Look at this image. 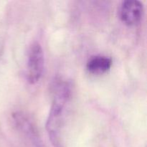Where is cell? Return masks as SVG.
Returning <instances> with one entry per match:
<instances>
[{
    "mask_svg": "<svg viewBox=\"0 0 147 147\" xmlns=\"http://www.w3.org/2000/svg\"><path fill=\"white\" fill-rule=\"evenodd\" d=\"M44 69V53L39 43L32 45L27 58V80L31 84L40 80Z\"/></svg>",
    "mask_w": 147,
    "mask_h": 147,
    "instance_id": "obj_2",
    "label": "cell"
},
{
    "mask_svg": "<svg viewBox=\"0 0 147 147\" xmlns=\"http://www.w3.org/2000/svg\"><path fill=\"white\" fill-rule=\"evenodd\" d=\"M112 60L107 56L96 55L90 57L87 62L86 68L89 73L94 75H101L110 70Z\"/></svg>",
    "mask_w": 147,
    "mask_h": 147,
    "instance_id": "obj_5",
    "label": "cell"
},
{
    "mask_svg": "<svg viewBox=\"0 0 147 147\" xmlns=\"http://www.w3.org/2000/svg\"><path fill=\"white\" fill-rule=\"evenodd\" d=\"M144 14V6L138 0H126L120 7V18L127 26H134L140 22Z\"/></svg>",
    "mask_w": 147,
    "mask_h": 147,
    "instance_id": "obj_3",
    "label": "cell"
},
{
    "mask_svg": "<svg viewBox=\"0 0 147 147\" xmlns=\"http://www.w3.org/2000/svg\"><path fill=\"white\" fill-rule=\"evenodd\" d=\"M12 116L16 127L18 130L36 147H42L38 132L36 130L33 122L31 121V119L21 112L14 113Z\"/></svg>",
    "mask_w": 147,
    "mask_h": 147,
    "instance_id": "obj_4",
    "label": "cell"
},
{
    "mask_svg": "<svg viewBox=\"0 0 147 147\" xmlns=\"http://www.w3.org/2000/svg\"><path fill=\"white\" fill-rule=\"evenodd\" d=\"M52 92L53 104L46 123V129L53 146L63 147L61 134L64 122V111L65 105L71 97V85L67 80L56 79L52 83Z\"/></svg>",
    "mask_w": 147,
    "mask_h": 147,
    "instance_id": "obj_1",
    "label": "cell"
}]
</instances>
